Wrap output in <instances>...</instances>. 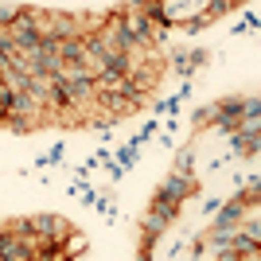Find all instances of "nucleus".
<instances>
[{
	"instance_id": "1",
	"label": "nucleus",
	"mask_w": 261,
	"mask_h": 261,
	"mask_svg": "<svg viewBox=\"0 0 261 261\" xmlns=\"http://www.w3.org/2000/svg\"><path fill=\"white\" fill-rule=\"evenodd\" d=\"M23 222V230L35 238V261L43 257L47 250H59L66 238H70V222L66 218H59V215H32V218H20Z\"/></svg>"
},
{
	"instance_id": "2",
	"label": "nucleus",
	"mask_w": 261,
	"mask_h": 261,
	"mask_svg": "<svg viewBox=\"0 0 261 261\" xmlns=\"http://www.w3.org/2000/svg\"><path fill=\"white\" fill-rule=\"evenodd\" d=\"M35 238L23 230V222L0 230V261H35Z\"/></svg>"
},
{
	"instance_id": "3",
	"label": "nucleus",
	"mask_w": 261,
	"mask_h": 261,
	"mask_svg": "<svg viewBox=\"0 0 261 261\" xmlns=\"http://www.w3.org/2000/svg\"><path fill=\"white\" fill-rule=\"evenodd\" d=\"M66 90H70V109H90L98 98V78L90 74L86 66H66L63 70Z\"/></svg>"
},
{
	"instance_id": "4",
	"label": "nucleus",
	"mask_w": 261,
	"mask_h": 261,
	"mask_svg": "<svg viewBox=\"0 0 261 261\" xmlns=\"http://www.w3.org/2000/svg\"><path fill=\"white\" fill-rule=\"evenodd\" d=\"M8 35H12V47H20V51H35L39 47V23H35V8H23L16 20L8 23Z\"/></svg>"
},
{
	"instance_id": "5",
	"label": "nucleus",
	"mask_w": 261,
	"mask_h": 261,
	"mask_svg": "<svg viewBox=\"0 0 261 261\" xmlns=\"http://www.w3.org/2000/svg\"><path fill=\"white\" fill-rule=\"evenodd\" d=\"M8 113H12V117H23V121H32V125H35V121H43V117H47V109L39 106V101H35L32 94H28V86H23V90H12V98H8Z\"/></svg>"
},
{
	"instance_id": "6",
	"label": "nucleus",
	"mask_w": 261,
	"mask_h": 261,
	"mask_svg": "<svg viewBox=\"0 0 261 261\" xmlns=\"http://www.w3.org/2000/svg\"><path fill=\"white\" fill-rule=\"evenodd\" d=\"M191 191H195V179H191V172L175 168V172L160 184V191H156V195H164V199H172V203H179V207H184V199L191 195Z\"/></svg>"
},
{
	"instance_id": "7",
	"label": "nucleus",
	"mask_w": 261,
	"mask_h": 261,
	"mask_svg": "<svg viewBox=\"0 0 261 261\" xmlns=\"http://www.w3.org/2000/svg\"><path fill=\"white\" fill-rule=\"evenodd\" d=\"M59 51H63V63H66V66H86V70H90V47H86V35L59 39Z\"/></svg>"
},
{
	"instance_id": "8",
	"label": "nucleus",
	"mask_w": 261,
	"mask_h": 261,
	"mask_svg": "<svg viewBox=\"0 0 261 261\" xmlns=\"http://www.w3.org/2000/svg\"><path fill=\"white\" fill-rule=\"evenodd\" d=\"M242 109H246V98H226V101H218V106H211V117L230 133V129H238Z\"/></svg>"
},
{
	"instance_id": "9",
	"label": "nucleus",
	"mask_w": 261,
	"mask_h": 261,
	"mask_svg": "<svg viewBox=\"0 0 261 261\" xmlns=\"http://www.w3.org/2000/svg\"><path fill=\"white\" fill-rule=\"evenodd\" d=\"M246 211H250V207H246V195H238V199H230L226 207L215 215V222H218V226H238L242 218H246Z\"/></svg>"
},
{
	"instance_id": "10",
	"label": "nucleus",
	"mask_w": 261,
	"mask_h": 261,
	"mask_svg": "<svg viewBox=\"0 0 261 261\" xmlns=\"http://www.w3.org/2000/svg\"><path fill=\"white\" fill-rule=\"evenodd\" d=\"M20 4H8V0H0V28H8L12 20H16V16H20Z\"/></svg>"
},
{
	"instance_id": "11",
	"label": "nucleus",
	"mask_w": 261,
	"mask_h": 261,
	"mask_svg": "<svg viewBox=\"0 0 261 261\" xmlns=\"http://www.w3.org/2000/svg\"><path fill=\"white\" fill-rule=\"evenodd\" d=\"M12 51V35H8V28H0V59Z\"/></svg>"
},
{
	"instance_id": "12",
	"label": "nucleus",
	"mask_w": 261,
	"mask_h": 261,
	"mask_svg": "<svg viewBox=\"0 0 261 261\" xmlns=\"http://www.w3.org/2000/svg\"><path fill=\"white\" fill-rule=\"evenodd\" d=\"M0 121H8V101H0Z\"/></svg>"
}]
</instances>
